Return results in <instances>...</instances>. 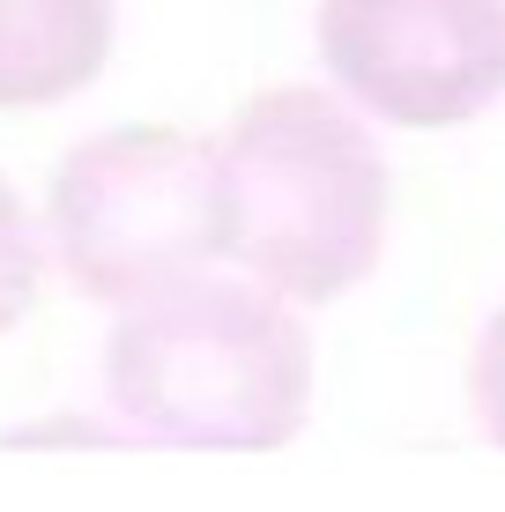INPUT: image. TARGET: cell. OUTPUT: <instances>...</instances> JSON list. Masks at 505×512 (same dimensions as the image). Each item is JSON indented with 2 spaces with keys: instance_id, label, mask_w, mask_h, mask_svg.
I'll use <instances>...</instances> for the list:
<instances>
[{
  "instance_id": "obj_1",
  "label": "cell",
  "mask_w": 505,
  "mask_h": 512,
  "mask_svg": "<svg viewBox=\"0 0 505 512\" xmlns=\"http://www.w3.org/2000/svg\"><path fill=\"white\" fill-rule=\"evenodd\" d=\"M104 401L119 431L194 453H275L312 409V334L283 290L186 275L119 305L104 334Z\"/></svg>"
},
{
  "instance_id": "obj_2",
  "label": "cell",
  "mask_w": 505,
  "mask_h": 512,
  "mask_svg": "<svg viewBox=\"0 0 505 512\" xmlns=\"http://www.w3.org/2000/svg\"><path fill=\"white\" fill-rule=\"evenodd\" d=\"M223 260L290 305H327L379 268L387 245V156L342 90H260L216 141Z\"/></svg>"
},
{
  "instance_id": "obj_3",
  "label": "cell",
  "mask_w": 505,
  "mask_h": 512,
  "mask_svg": "<svg viewBox=\"0 0 505 512\" xmlns=\"http://www.w3.org/2000/svg\"><path fill=\"white\" fill-rule=\"evenodd\" d=\"M45 245L97 305H134L208 275V260H223L216 149L179 127L90 134L45 186Z\"/></svg>"
},
{
  "instance_id": "obj_4",
  "label": "cell",
  "mask_w": 505,
  "mask_h": 512,
  "mask_svg": "<svg viewBox=\"0 0 505 512\" xmlns=\"http://www.w3.org/2000/svg\"><path fill=\"white\" fill-rule=\"evenodd\" d=\"M327 82L387 127H461L505 97V0H320Z\"/></svg>"
},
{
  "instance_id": "obj_5",
  "label": "cell",
  "mask_w": 505,
  "mask_h": 512,
  "mask_svg": "<svg viewBox=\"0 0 505 512\" xmlns=\"http://www.w3.org/2000/svg\"><path fill=\"white\" fill-rule=\"evenodd\" d=\"M119 0H0V112L67 104L104 75Z\"/></svg>"
},
{
  "instance_id": "obj_6",
  "label": "cell",
  "mask_w": 505,
  "mask_h": 512,
  "mask_svg": "<svg viewBox=\"0 0 505 512\" xmlns=\"http://www.w3.org/2000/svg\"><path fill=\"white\" fill-rule=\"evenodd\" d=\"M38 275H45V238H38V223H30V208L15 201V186L0 179V334L30 312Z\"/></svg>"
},
{
  "instance_id": "obj_7",
  "label": "cell",
  "mask_w": 505,
  "mask_h": 512,
  "mask_svg": "<svg viewBox=\"0 0 505 512\" xmlns=\"http://www.w3.org/2000/svg\"><path fill=\"white\" fill-rule=\"evenodd\" d=\"M468 409H476L483 438L505 446V305L491 312V327L476 334V357H468Z\"/></svg>"
}]
</instances>
